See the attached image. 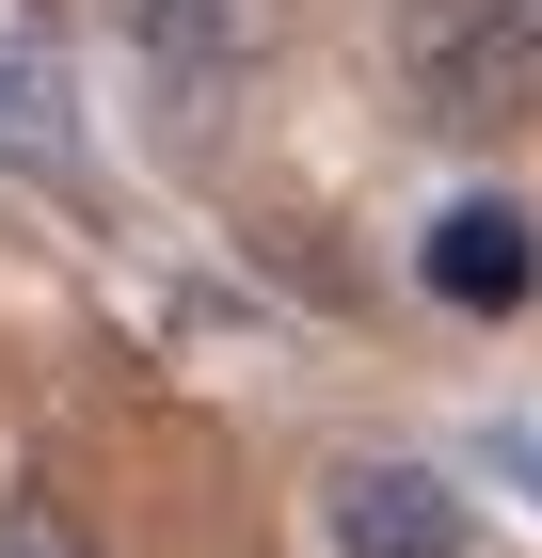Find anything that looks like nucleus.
<instances>
[{
  "mask_svg": "<svg viewBox=\"0 0 542 558\" xmlns=\"http://www.w3.org/2000/svg\"><path fill=\"white\" fill-rule=\"evenodd\" d=\"M320 543L335 558H479V495L415 447H351L320 478Z\"/></svg>",
  "mask_w": 542,
  "mask_h": 558,
  "instance_id": "nucleus-1",
  "label": "nucleus"
},
{
  "mask_svg": "<svg viewBox=\"0 0 542 558\" xmlns=\"http://www.w3.org/2000/svg\"><path fill=\"white\" fill-rule=\"evenodd\" d=\"M128 64L160 81V112H192V129H224L255 96V64H272V0H112Z\"/></svg>",
  "mask_w": 542,
  "mask_h": 558,
  "instance_id": "nucleus-2",
  "label": "nucleus"
},
{
  "mask_svg": "<svg viewBox=\"0 0 542 558\" xmlns=\"http://www.w3.org/2000/svg\"><path fill=\"white\" fill-rule=\"evenodd\" d=\"M415 288L462 303V319H527V303H542V223L510 208V192H462V208H431Z\"/></svg>",
  "mask_w": 542,
  "mask_h": 558,
  "instance_id": "nucleus-3",
  "label": "nucleus"
},
{
  "mask_svg": "<svg viewBox=\"0 0 542 558\" xmlns=\"http://www.w3.org/2000/svg\"><path fill=\"white\" fill-rule=\"evenodd\" d=\"M399 64H415V96L447 112V129H510V112H527V81H542L527 48H510V33H479L462 0H431L415 33H399Z\"/></svg>",
  "mask_w": 542,
  "mask_h": 558,
  "instance_id": "nucleus-4",
  "label": "nucleus"
},
{
  "mask_svg": "<svg viewBox=\"0 0 542 558\" xmlns=\"http://www.w3.org/2000/svg\"><path fill=\"white\" fill-rule=\"evenodd\" d=\"M0 558H96V526L48 511V495H0Z\"/></svg>",
  "mask_w": 542,
  "mask_h": 558,
  "instance_id": "nucleus-5",
  "label": "nucleus"
},
{
  "mask_svg": "<svg viewBox=\"0 0 542 558\" xmlns=\"http://www.w3.org/2000/svg\"><path fill=\"white\" fill-rule=\"evenodd\" d=\"M48 129V81H33V64H0V144H33Z\"/></svg>",
  "mask_w": 542,
  "mask_h": 558,
  "instance_id": "nucleus-6",
  "label": "nucleus"
},
{
  "mask_svg": "<svg viewBox=\"0 0 542 558\" xmlns=\"http://www.w3.org/2000/svg\"><path fill=\"white\" fill-rule=\"evenodd\" d=\"M462 16H479V33H510V48L542 64V0H462Z\"/></svg>",
  "mask_w": 542,
  "mask_h": 558,
  "instance_id": "nucleus-7",
  "label": "nucleus"
}]
</instances>
